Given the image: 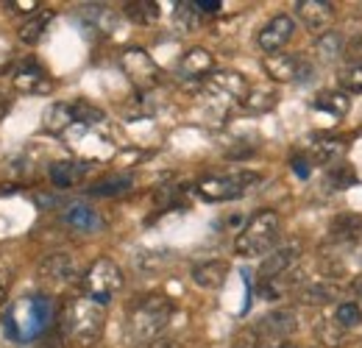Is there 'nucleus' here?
<instances>
[{
	"instance_id": "nucleus-1",
	"label": "nucleus",
	"mask_w": 362,
	"mask_h": 348,
	"mask_svg": "<svg viewBox=\"0 0 362 348\" xmlns=\"http://www.w3.org/2000/svg\"><path fill=\"white\" fill-rule=\"evenodd\" d=\"M170 318H173V301L168 296L159 293L139 296L126 315V343L145 348L156 337H162Z\"/></svg>"
},
{
	"instance_id": "nucleus-2",
	"label": "nucleus",
	"mask_w": 362,
	"mask_h": 348,
	"mask_svg": "<svg viewBox=\"0 0 362 348\" xmlns=\"http://www.w3.org/2000/svg\"><path fill=\"white\" fill-rule=\"evenodd\" d=\"M53 318H56V306L47 296H25L6 309L3 329H6L8 340L28 343V340H37L40 335H45Z\"/></svg>"
},
{
	"instance_id": "nucleus-3",
	"label": "nucleus",
	"mask_w": 362,
	"mask_h": 348,
	"mask_svg": "<svg viewBox=\"0 0 362 348\" xmlns=\"http://www.w3.org/2000/svg\"><path fill=\"white\" fill-rule=\"evenodd\" d=\"M106 326V306L95 304L87 296H73L62 309V332L78 346H92Z\"/></svg>"
},
{
	"instance_id": "nucleus-4",
	"label": "nucleus",
	"mask_w": 362,
	"mask_h": 348,
	"mask_svg": "<svg viewBox=\"0 0 362 348\" xmlns=\"http://www.w3.org/2000/svg\"><path fill=\"white\" fill-rule=\"evenodd\" d=\"M281 237V215L273 209H262L245 223V228L234 240V251L245 260L254 257H268L273 248L279 245Z\"/></svg>"
},
{
	"instance_id": "nucleus-5",
	"label": "nucleus",
	"mask_w": 362,
	"mask_h": 348,
	"mask_svg": "<svg viewBox=\"0 0 362 348\" xmlns=\"http://www.w3.org/2000/svg\"><path fill=\"white\" fill-rule=\"evenodd\" d=\"M81 284H84V296L87 298H92L95 304L106 306L123 290V270L112 260L100 257V260H95L90 265V270L84 273Z\"/></svg>"
},
{
	"instance_id": "nucleus-6",
	"label": "nucleus",
	"mask_w": 362,
	"mask_h": 348,
	"mask_svg": "<svg viewBox=\"0 0 362 348\" xmlns=\"http://www.w3.org/2000/svg\"><path fill=\"white\" fill-rule=\"evenodd\" d=\"M257 181H259V173H251V170L212 175V178H204V181L198 184V195H201L204 201L223 204V201H234V198L245 195Z\"/></svg>"
},
{
	"instance_id": "nucleus-7",
	"label": "nucleus",
	"mask_w": 362,
	"mask_h": 348,
	"mask_svg": "<svg viewBox=\"0 0 362 348\" xmlns=\"http://www.w3.org/2000/svg\"><path fill=\"white\" fill-rule=\"evenodd\" d=\"M78 276H81L78 273V262L73 260L70 254H64V251L47 254L45 260L40 262V282L53 293L70 290L78 282Z\"/></svg>"
},
{
	"instance_id": "nucleus-8",
	"label": "nucleus",
	"mask_w": 362,
	"mask_h": 348,
	"mask_svg": "<svg viewBox=\"0 0 362 348\" xmlns=\"http://www.w3.org/2000/svg\"><path fill=\"white\" fill-rule=\"evenodd\" d=\"M120 67H123V73L129 76V81H132L136 89L156 87L159 79H162V70L156 67V62H153L142 47H129V50H123Z\"/></svg>"
},
{
	"instance_id": "nucleus-9",
	"label": "nucleus",
	"mask_w": 362,
	"mask_h": 348,
	"mask_svg": "<svg viewBox=\"0 0 362 348\" xmlns=\"http://www.w3.org/2000/svg\"><path fill=\"white\" fill-rule=\"evenodd\" d=\"M262 67H265V73L271 76L273 81H279V84L304 81V79H310V73H313L310 62H307L301 53H273V56H265V59H262Z\"/></svg>"
},
{
	"instance_id": "nucleus-10",
	"label": "nucleus",
	"mask_w": 362,
	"mask_h": 348,
	"mask_svg": "<svg viewBox=\"0 0 362 348\" xmlns=\"http://www.w3.org/2000/svg\"><path fill=\"white\" fill-rule=\"evenodd\" d=\"M11 89L14 92H23V95H50L53 92V81L45 73L42 64H37L34 59L23 62L14 76H11Z\"/></svg>"
},
{
	"instance_id": "nucleus-11",
	"label": "nucleus",
	"mask_w": 362,
	"mask_h": 348,
	"mask_svg": "<svg viewBox=\"0 0 362 348\" xmlns=\"http://www.w3.org/2000/svg\"><path fill=\"white\" fill-rule=\"evenodd\" d=\"M293 34H296V20L290 14H276L257 34V45L262 47V53L273 56V53L284 50V45L293 40Z\"/></svg>"
},
{
	"instance_id": "nucleus-12",
	"label": "nucleus",
	"mask_w": 362,
	"mask_h": 348,
	"mask_svg": "<svg viewBox=\"0 0 362 348\" xmlns=\"http://www.w3.org/2000/svg\"><path fill=\"white\" fill-rule=\"evenodd\" d=\"M301 251H304V245L298 240L284 243V245H276L271 254L262 260V265H259V284L262 282H271V279L287 273V270H293L296 262L301 260Z\"/></svg>"
},
{
	"instance_id": "nucleus-13",
	"label": "nucleus",
	"mask_w": 362,
	"mask_h": 348,
	"mask_svg": "<svg viewBox=\"0 0 362 348\" xmlns=\"http://www.w3.org/2000/svg\"><path fill=\"white\" fill-rule=\"evenodd\" d=\"M298 329V315L293 309H273L268 315H262L254 326V332L262 337V340H287L293 332Z\"/></svg>"
},
{
	"instance_id": "nucleus-14",
	"label": "nucleus",
	"mask_w": 362,
	"mask_h": 348,
	"mask_svg": "<svg viewBox=\"0 0 362 348\" xmlns=\"http://www.w3.org/2000/svg\"><path fill=\"white\" fill-rule=\"evenodd\" d=\"M212 70H215V56L206 47H189L179 59L176 76L181 81H201V79L212 76Z\"/></svg>"
},
{
	"instance_id": "nucleus-15",
	"label": "nucleus",
	"mask_w": 362,
	"mask_h": 348,
	"mask_svg": "<svg viewBox=\"0 0 362 348\" xmlns=\"http://www.w3.org/2000/svg\"><path fill=\"white\" fill-rule=\"evenodd\" d=\"M296 14L307 25V31L326 34V28L334 20V3H326V0H298L296 3Z\"/></svg>"
},
{
	"instance_id": "nucleus-16",
	"label": "nucleus",
	"mask_w": 362,
	"mask_h": 348,
	"mask_svg": "<svg viewBox=\"0 0 362 348\" xmlns=\"http://www.w3.org/2000/svg\"><path fill=\"white\" fill-rule=\"evenodd\" d=\"M343 296V287L323 279V282H304L298 290H296V298L307 306H326V304H337Z\"/></svg>"
},
{
	"instance_id": "nucleus-17",
	"label": "nucleus",
	"mask_w": 362,
	"mask_h": 348,
	"mask_svg": "<svg viewBox=\"0 0 362 348\" xmlns=\"http://www.w3.org/2000/svg\"><path fill=\"white\" fill-rule=\"evenodd\" d=\"M209 89L218 92V95H223V98H228V100H243L251 87H248L245 76H240V73H234V70H218V73L209 76Z\"/></svg>"
},
{
	"instance_id": "nucleus-18",
	"label": "nucleus",
	"mask_w": 362,
	"mask_h": 348,
	"mask_svg": "<svg viewBox=\"0 0 362 348\" xmlns=\"http://www.w3.org/2000/svg\"><path fill=\"white\" fill-rule=\"evenodd\" d=\"M228 279V262L226 260H209L192 267V282L204 290H221Z\"/></svg>"
},
{
	"instance_id": "nucleus-19",
	"label": "nucleus",
	"mask_w": 362,
	"mask_h": 348,
	"mask_svg": "<svg viewBox=\"0 0 362 348\" xmlns=\"http://www.w3.org/2000/svg\"><path fill=\"white\" fill-rule=\"evenodd\" d=\"M64 223L70 226V228H76V231H84V234H95V231H100L103 228V218L90 209V207H84V204H70L67 209H64Z\"/></svg>"
},
{
	"instance_id": "nucleus-20",
	"label": "nucleus",
	"mask_w": 362,
	"mask_h": 348,
	"mask_svg": "<svg viewBox=\"0 0 362 348\" xmlns=\"http://www.w3.org/2000/svg\"><path fill=\"white\" fill-rule=\"evenodd\" d=\"M315 337L323 348H346V343H349V332L334 318H320L317 320Z\"/></svg>"
},
{
	"instance_id": "nucleus-21",
	"label": "nucleus",
	"mask_w": 362,
	"mask_h": 348,
	"mask_svg": "<svg viewBox=\"0 0 362 348\" xmlns=\"http://www.w3.org/2000/svg\"><path fill=\"white\" fill-rule=\"evenodd\" d=\"M76 123V115H73V103H53L47 106L45 115H42V129L50 134H62Z\"/></svg>"
},
{
	"instance_id": "nucleus-22",
	"label": "nucleus",
	"mask_w": 362,
	"mask_h": 348,
	"mask_svg": "<svg viewBox=\"0 0 362 348\" xmlns=\"http://www.w3.org/2000/svg\"><path fill=\"white\" fill-rule=\"evenodd\" d=\"M84 173H87V165H81V162H53L47 170L53 187H73L84 178Z\"/></svg>"
},
{
	"instance_id": "nucleus-23",
	"label": "nucleus",
	"mask_w": 362,
	"mask_h": 348,
	"mask_svg": "<svg viewBox=\"0 0 362 348\" xmlns=\"http://www.w3.org/2000/svg\"><path fill=\"white\" fill-rule=\"evenodd\" d=\"M346 139H320L313 145V156H315L317 165H326V168H334L343 162L346 156Z\"/></svg>"
},
{
	"instance_id": "nucleus-24",
	"label": "nucleus",
	"mask_w": 362,
	"mask_h": 348,
	"mask_svg": "<svg viewBox=\"0 0 362 348\" xmlns=\"http://www.w3.org/2000/svg\"><path fill=\"white\" fill-rule=\"evenodd\" d=\"M47 23H50V11H37V14H31L28 20H23V23H20V28H17L20 42L37 45L40 40H42V34H45Z\"/></svg>"
},
{
	"instance_id": "nucleus-25",
	"label": "nucleus",
	"mask_w": 362,
	"mask_h": 348,
	"mask_svg": "<svg viewBox=\"0 0 362 348\" xmlns=\"http://www.w3.org/2000/svg\"><path fill=\"white\" fill-rule=\"evenodd\" d=\"M134 187V178L132 175H109V178H100L98 184H92L90 192L98 198H115V195H123Z\"/></svg>"
},
{
	"instance_id": "nucleus-26",
	"label": "nucleus",
	"mask_w": 362,
	"mask_h": 348,
	"mask_svg": "<svg viewBox=\"0 0 362 348\" xmlns=\"http://www.w3.org/2000/svg\"><path fill=\"white\" fill-rule=\"evenodd\" d=\"M126 17H132L134 23H142V25H151L159 20V3L153 0H134V3H126L123 6Z\"/></svg>"
},
{
	"instance_id": "nucleus-27",
	"label": "nucleus",
	"mask_w": 362,
	"mask_h": 348,
	"mask_svg": "<svg viewBox=\"0 0 362 348\" xmlns=\"http://www.w3.org/2000/svg\"><path fill=\"white\" fill-rule=\"evenodd\" d=\"M315 106L329 112V115H334V117H346V112L351 106V98L343 95V92H320L315 98Z\"/></svg>"
},
{
	"instance_id": "nucleus-28",
	"label": "nucleus",
	"mask_w": 362,
	"mask_h": 348,
	"mask_svg": "<svg viewBox=\"0 0 362 348\" xmlns=\"http://www.w3.org/2000/svg\"><path fill=\"white\" fill-rule=\"evenodd\" d=\"M315 53L320 62H334V59H340V53H343V37H340L337 31L320 34L315 42Z\"/></svg>"
},
{
	"instance_id": "nucleus-29",
	"label": "nucleus",
	"mask_w": 362,
	"mask_h": 348,
	"mask_svg": "<svg viewBox=\"0 0 362 348\" xmlns=\"http://www.w3.org/2000/svg\"><path fill=\"white\" fill-rule=\"evenodd\" d=\"M332 318H334L346 332H351V329L362 326V306L357 304V301H340Z\"/></svg>"
},
{
	"instance_id": "nucleus-30",
	"label": "nucleus",
	"mask_w": 362,
	"mask_h": 348,
	"mask_svg": "<svg viewBox=\"0 0 362 348\" xmlns=\"http://www.w3.org/2000/svg\"><path fill=\"white\" fill-rule=\"evenodd\" d=\"M337 81H340V87L346 89L349 95H357V92H362V59L349 62V64L340 70Z\"/></svg>"
},
{
	"instance_id": "nucleus-31",
	"label": "nucleus",
	"mask_w": 362,
	"mask_h": 348,
	"mask_svg": "<svg viewBox=\"0 0 362 348\" xmlns=\"http://www.w3.org/2000/svg\"><path fill=\"white\" fill-rule=\"evenodd\" d=\"M248 112H268L276 106V92L273 89H248V95L240 100Z\"/></svg>"
},
{
	"instance_id": "nucleus-32",
	"label": "nucleus",
	"mask_w": 362,
	"mask_h": 348,
	"mask_svg": "<svg viewBox=\"0 0 362 348\" xmlns=\"http://www.w3.org/2000/svg\"><path fill=\"white\" fill-rule=\"evenodd\" d=\"M176 25L181 31H195L201 25V11L195 8V3H179L176 6Z\"/></svg>"
},
{
	"instance_id": "nucleus-33",
	"label": "nucleus",
	"mask_w": 362,
	"mask_h": 348,
	"mask_svg": "<svg viewBox=\"0 0 362 348\" xmlns=\"http://www.w3.org/2000/svg\"><path fill=\"white\" fill-rule=\"evenodd\" d=\"M73 115H76V123H87V126H95V123L103 120V112L95 109L87 100H76L73 103Z\"/></svg>"
},
{
	"instance_id": "nucleus-34",
	"label": "nucleus",
	"mask_w": 362,
	"mask_h": 348,
	"mask_svg": "<svg viewBox=\"0 0 362 348\" xmlns=\"http://www.w3.org/2000/svg\"><path fill=\"white\" fill-rule=\"evenodd\" d=\"M329 178L337 184V190H346V187H351L354 181H357V175L354 170L346 165V162H340V165H334V168H329Z\"/></svg>"
},
{
	"instance_id": "nucleus-35",
	"label": "nucleus",
	"mask_w": 362,
	"mask_h": 348,
	"mask_svg": "<svg viewBox=\"0 0 362 348\" xmlns=\"http://www.w3.org/2000/svg\"><path fill=\"white\" fill-rule=\"evenodd\" d=\"M231 348H262V337L254 332V326L240 329L234 335V340H231Z\"/></svg>"
},
{
	"instance_id": "nucleus-36",
	"label": "nucleus",
	"mask_w": 362,
	"mask_h": 348,
	"mask_svg": "<svg viewBox=\"0 0 362 348\" xmlns=\"http://www.w3.org/2000/svg\"><path fill=\"white\" fill-rule=\"evenodd\" d=\"M11 106H14V89L6 87V84H0V120L11 112Z\"/></svg>"
},
{
	"instance_id": "nucleus-37",
	"label": "nucleus",
	"mask_w": 362,
	"mask_h": 348,
	"mask_svg": "<svg viewBox=\"0 0 362 348\" xmlns=\"http://www.w3.org/2000/svg\"><path fill=\"white\" fill-rule=\"evenodd\" d=\"M11 59H14V47H11V42H8V40H3V37H0V76L8 70Z\"/></svg>"
},
{
	"instance_id": "nucleus-38",
	"label": "nucleus",
	"mask_w": 362,
	"mask_h": 348,
	"mask_svg": "<svg viewBox=\"0 0 362 348\" xmlns=\"http://www.w3.org/2000/svg\"><path fill=\"white\" fill-rule=\"evenodd\" d=\"M8 8H11V11H23V14L31 17V14L40 11V3H37V0H31V3H28V0H14V3H8Z\"/></svg>"
},
{
	"instance_id": "nucleus-39",
	"label": "nucleus",
	"mask_w": 362,
	"mask_h": 348,
	"mask_svg": "<svg viewBox=\"0 0 362 348\" xmlns=\"http://www.w3.org/2000/svg\"><path fill=\"white\" fill-rule=\"evenodd\" d=\"M195 8L201 14H218L221 11V3L218 0H195Z\"/></svg>"
},
{
	"instance_id": "nucleus-40",
	"label": "nucleus",
	"mask_w": 362,
	"mask_h": 348,
	"mask_svg": "<svg viewBox=\"0 0 362 348\" xmlns=\"http://www.w3.org/2000/svg\"><path fill=\"white\" fill-rule=\"evenodd\" d=\"M293 170L301 175V178H307V175H310V159L296 156V159H293Z\"/></svg>"
},
{
	"instance_id": "nucleus-41",
	"label": "nucleus",
	"mask_w": 362,
	"mask_h": 348,
	"mask_svg": "<svg viewBox=\"0 0 362 348\" xmlns=\"http://www.w3.org/2000/svg\"><path fill=\"white\" fill-rule=\"evenodd\" d=\"M145 348H181L176 340H170V337H156L153 343H148Z\"/></svg>"
},
{
	"instance_id": "nucleus-42",
	"label": "nucleus",
	"mask_w": 362,
	"mask_h": 348,
	"mask_svg": "<svg viewBox=\"0 0 362 348\" xmlns=\"http://www.w3.org/2000/svg\"><path fill=\"white\" fill-rule=\"evenodd\" d=\"M354 254H357V262H360V267H362V240L354 243Z\"/></svg>"
},
{
	"instance_id": "nucleus-43",
	"label": "nucleus",
	"mask_w": 362,
	"mask_h": 348,
	"mask_svg": "<svg viewBox=\"0 0 362 348\" xmlns=\"http://www.w3.org/2000/svg\"><path fill=\"white\" fill-rule=\"evenodd\" d=\"M265 348H296V346L287 343V340H281V343H271V346H265Z\"/></svg>"
},
{
	"instance_id": "nucleus-44",
	"label": "nucleus",
	"mask_w": 362,
	"mask_h": 348,
	"mask_svg": "<svg viewBox=\"0 0 362 348\" xmlns=\"http://www.w3.org/2000/svg\"><path fill=\"white\" fill-rule=\"evenodd\" d=\"M354 293H357V296H362V276L354 282Z\"/></svg>"
},
{
	"instance_id": "nucleus-45",
	"label": "nucleus",
	"mask_w": 362,
	"mask_h": 348,
	"mask_svg": "<svg viewBox=\"0 0 362 348\" xmlns=\"http://www.w3.org/2000/svg\"><path fill=\"white\" fill-rule=\"evenodd\" d=\"M3 306H6V290L0 287V309H3Z\"/></svg>"
}]
</instances>
